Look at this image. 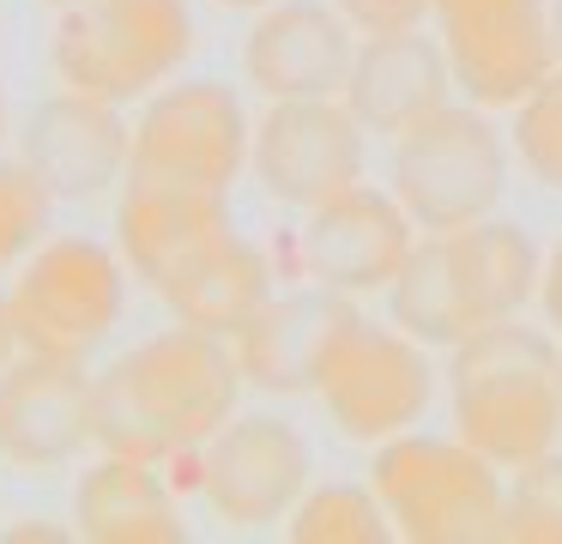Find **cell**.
Here are the masks:
<instances>
[{
	"label": "cell",
	"mask_w": 562,
	"mask_h": 544,
	"mask_svg": "<svg viewBox=\"0 0 562 544\" xmlns=\"http://www.w3.org/2000/svg\"><path fill=\"white\" fill-rule=\"evenodd\" d=\"M496 544H562V447L508 471Z\"/></svg>",
	"instance_id": "obj_23"
},
{
	"label": "cell",
	"mask_w": 562,
	"mask_h": 544,
	"mask_svg": "<svg viewBox=\"0 0 562 544\" xmlns=\"http://www.w3.org/2000/svg\"><path fill=\"white\" fill-rule=\"evenodd\" d=\"M508 145L538 188L562 193V67L550 73V79H538L532 91L514 103Z\"/></svg>",
	"instance_id": "obj_24"
},
{
	"label": "cell",
	"mask_w": 562,
	"mask_h": 544,
	"mask_svg": "<svg viewBox=\"0 0 562 544\" xmlns=\"http://www.w3.org/2000/svg\"><path fill=\"white\" fill-rule=\"evenodd\" d=\"M448 411L453 435L502 471L550 454L562 442V338L520 314L465 333L448 345Z\"/></svg>",
	"instance_id": "obj_3"
},
{
	"label": "cell",
	"mask_w": 562,
	"mask_h": 544,
	"mask_svg": "<svg viewBox=\"0 0 562 544\" xmlns=\"http://www.w3.org/2000/svg\"><path fill=\"white\" fill-rule=\"evenodd\" d=\"M267 297H272V260L236 230L200 273H188L182 285L164 297V309H170L176 321H188V326H206V333L231 338Z\"/></svg>",
	"instance_id": "obj_21"
},
{
	"label": "cell",
	"mask_w": 562,
	"mask_h": 544,
	"mask_svg": "<svg viewBox=\"0 0 562 544\" xmlns=\"http://www.w3.org/2000/svg\"><path fill=\"white\" fill-rule=\"evenodd\" d=\"M308 393L321 399L327 423L345 442H393L405 435L436 399V363L429 345L412 338L393 321H369L357 302H345V314L333 321L327 345L315 357V381Z\"/></svg>",
	"instance_id": "obj_5"
},
{
	"label": "cell",
	"mask_w": 562,
	"mask_h": 544,
	"mask_svg": "<svg viewBox=\"0 0 562 544\" xmlns=\"http://www.w3.org/2000/svg\"><path fill=\"white\" fill-rule=\"evenodd\" d=\"M550 60L562 67V0H550Z\"/></svg>",
	"instance_id": "obj_30"
},
{
	"label": "cell",
	"mask_w": 562,
	"mask_h": 544,
	"mask_svg": "<svg viewBox=\"0 0 562 544\" xmlns=\"http://www.w3.org/2000/svg\"><path fill=\"white\" fill-rule=\"evenodd\" d=\"M255 181L279 206H308L357 188L369 169V133L345 109V97H279L255 121V152H248Z\"/></svg>",
	"instance_id": "obj_11"
},
{
	"label": "cell",
	"mask_w": 562,
	"mask_h": 544,
	"mask_svg": "<svg viewBox=\"0 0 562 544\" xmlns=\"http://www.w3.org/2000/svg\"><path fill=\"white\" fill-rule=\"evenodd\" d=\"M441 103H453V67L441 36H424V24H417V31H387L357 43L345 109L363 121V133L400 140L412 121L436 115Z\"/></svg>",
	"instance_id": "obj_18"
},
{
	"label": "cell",
	"mask_w": 562,
	"mask_h": 544,
	"mask_svg": "<svg viewBox=\"0 0 562 544\" xmlns=\"http://www.w3.org/2000/svg\"><path fill=\"white\" fill-rule=\"evenodd\" d=\"M544 254L514 218H477L460 230H424L412 260L387 285V314L424 345H460L490 321L538 302Z\"/></svg>",
	"instance_id": "obj_2"
},
{
	"label": "cell",
	"mask_w": 562,
	"mask_h": 544,
	"mask_svg": "<svg viewBox=\"0 0 562 544\" xmlns=\"http://www.w3.org/2000/svg\"><path fill=\"white\" fill-rule=\"evenodd\" d=\"M55 230V193L25 157H0V273H13Z\"/></svg>",
	"instance_id": "obj_25"
},
{
	"label": "cell",
	"mask_w": 562,
	"mask_h": 544,
	"mask_svg": "<svg viewBox=\"0 0 562 544\" xmlns=\"http://www.w3.org/2000/svg\"><path fill=\"white\" fill-rule=\"evenodd\" d=\"M339 290H272L255 314L231 333V351H236V369H243L248 387L260 393H308L315 381V357L327 345L333 321L345 314Z\"/></svg>",
	"instance_id": "obj_20"
},
{
	"label": "cell",
	"mask_w": 562,
	"mask_h": 544,
	"mask_svg": "<svg viewBox=\"0 0 562 544\" xmlns=\"http://www.w3.org/2000/svg\"><path fill=\"white\" fill-rule=\"evenodd\" d=\"M412 248H417V224L400 206V193L357 181V188L303 212L296 273L321 290H339V297H375V290L387 297V285L412 260Z\"/></svg>",
	"instance_id": "obj_13"
},
{
	"label": "cell",
	"mask_w": 562,
	"mask_h": 544,
	"mask_svg": "<svg viewBox=\"0 0 562 544\" xmlns=\"http://www.w3.org/2000/svg\"><path fill=\"white\" fill-rule=\"evenodd\" d=\"M74 532L91 544H182V508L164 484L158 459L139 454H110L98 447L74 484Z\"/></svg>",
	"instance_id": "obj_19"
},
{
	"label": "cell",
	"mask_w": 562,
	"mask_h": 544,
	"mask_svg": "<svg viewBox=\"0 0 562 544\" xmlns=\"http://www.w3.org/2000/svg\"><path fill=\"white\" fill-rule=\"evenodd\" d=\"M357 31L327 0H272L243 36V73L267 103L279 97H345Z\"/></svg>",
	"instance_id": "obj_17"
},
{
	"label": "cell",
	"mask_w": 562,
	"mask_h": 544,
	"mask_svg": "<svg viewBox=\"0 0 562 544\" xmlns=\"http://www.w3.org/2000/svg\"><path fill=\"white\" fill-rule=\"evenodd\" d=\"M369 484H375L381 508L393 520V539H405V544H496L508 478L465 435H424V430L393 435V442L375 447Z\"/></svg>",
	"instance_id": "obj_4"
},
{
	"label": "cell",
	"mask_w": 562,
	"mask_h": 544,
	"mask_svg": "<svg viewBox=\"0 0 562 544\" xmlns=\"http://www.w3.org/2000/svg\"><path fill=\"white\" fill-rule=\"evenodd\" d=\"M284 532L296 544H387L393 520L381 508L375 484H308Z\"/></svg>",
	"instance_id": "obj_22"
},
{
	"label": "cell",
	"mask_w": 562,
	"mask_h": 544,
	"mask_svg": "<svg viewBox=\"0 0 562 544\" xmlns=\"http://www.w3.org/2000/svg\"><path fill=\"white\" fill-rule=\"evenodd\" d=\"M19 157L37 169L55 200H98L115 181H127L134 121H122V103L110 97L61 85L43 103H31L19 127Z\"/></svg>",
	"instance_id": "obj_16"
},
{
	"label": "cell",
	"mask_w": 562,
	"mask_h": 544,
	"mask_svg": "<svg viewBox=\"0 0 562 544\" xmlns=\"http://www.w3.org/2000/svg\"><path fill=\"white\" fill-rule=\"evenodd\" d=\"M243 399V369L224 333L158 326L98 375V447L176 466L200 454Z\"/></svg>",
	"instance_id": "obj_1"
},
{
	"label": "cell",
	"mask_w": 562,
	"mask_h": 544,
	"mask_svg": "<svg viewBox=\"0 0 562 544\" xmlns=\"http://www.w3.org/2000/svg\"><path fill=\"white\" fill-rule=\"evenodd\" d=\"M255 152V121L224 79H170L139 103L127 176L231 193Z\"/></svg>",
	"instance_id": "obj_9"
},
{
	"label": "cell",
	"mask_w": 562,
	"mask_h": 544,
	"mask_svg": "<svg viewBox=\"0 0 562 544\" xmlns=\"http://www.w3.org/2000/svg\"><path fill=\"white\" fill-rule=\"evenodd\" d=\"M19 351H25V338H19V321H13V297L0 290V369H7Z\"/></svg>",
	"instance_id": "obj_29"
},
{
	"label": "cell",
	"mask_w": 562,
	"mask_h": 544,
	"mask_svg": "<svg viewBox=\"0 0 562 544\" xmlns=\"http://www.w3.org/2000/svg\"><path fill=\"white\" fill-rule=\"evenodd\" d=\"M393 193L417 230L477 224L508 193V145L490 109L441 103L393 140Z\"/></svg>",
	"instance_id": "obj_8"
},
{
	"label": "cell",
	"mask_w": 562,
	"mask_h": 544,
	"mask_svg": "<svg viewBox=\"0 0 562 544\" xmlns=\"http://www.w3.org/2000/svg\"><path fill=\"white\" fill-rule=\"evenodd\" d=\"M86 447H98V375H86L79 357L19 351L0 369V459L49 478Z\"/></svg>",
	"instance_id": "obj_14"
},
{
	"label": "cell",
	"mask_w": 562,
	"mask_h": 544,
	"mask_svg": "<svg viewBox=\"0 0 562 544\" xmlns=\"http://www.w3.org/2000/svg\"><path fill=\"white\" fill-rule=\"evenodd\" d=\"M0 539H7V544H67V539H74V526H49L43 514H31V520L0 526Z\"/></svg>",
	"instance_id": "obj_28"
},
{
	"label": "cell",
	"mask_w": 562,
	"mask_h": 544,
	"mask_svg": "<svg viewBox=\"0 0 562 544\" xmlns=\"http://www.w3.org/2000/svg\"><path fill=\"white\" fill-rule=\"evenodd\" d=\"M194 55L188 0H79L55 19L49 67L61 85L110 103H146Z\"/></svg>",
	"instance_id": "obj_6"
},
{
	"label": "cell",
	"mask_w": 562,
	"mask_h": 544,
	"mask_svg": "<svg viewBox=\"0 0 562 544\" xmlns=\"http://www.w3.org/2000/svg\"><path fill=\"white\" fill-rule=\"evenodd\" d=\"M231 236H236V224H231L224 193L170 188V181H139V176L122 181L115 248H122L127 273H134L158 302L170 297L188 273H200Z\"/></svg>",
	"instance_id": "obj_15"
},
{
	"label": "cell",
	"mask_w": 562,
	"mask_h": 544,
	"mask_svg": "<svg viewBox=\"0 0 562 544\" xmlns=\"http://www.w3.org/2000/svg\"><path fill=\"white\" fill-rule=\"evenodd\" d=\"M212 7H231V12H260V7H272V0H212Z\"/></svg>",
	"instance_id": "obj_31"
},
{
	"label": "cell",
	"mask_w": 562,
	"mask_h": 544,
	"mask_svg": "<svg viewBox=\"0 0 562 544\" xmlns=\"http://www.w3.org/2000/svg\"><path fill=\"white\" fill-rule=\"evenodd\" d=\"M538 309H544V326L562 338V242L544 254V273H538Z\"/></svg>",
	"instance_id": "obj_27"
},
{
	"label": "cell",
	"mask_w": 562,
	"mask_h": 544,
	"mask_svg": "<svg viewBox=\"0 0 562 544\" xmlns=\"http://www.w3.org/2000/svg\"><path fill=\"white\" fill-rule=\"evenodd\" d=\"M200 502L231 532H260L291 520L303 490L315 484V447L279 411H236L206 447H200Z\"/></svg>",
	"instance_id": "obj_10"
},
{
	"label": "cell",
	"mask_w": 562,
	"mask_h": 544,
	"mask_svg": "<svg viewBox=\"0 0 562 544\" xmlns=\"http://www.w3.org/2000/svg\"><path fill=\"white\" fill-rule=\"evenodd\" d=\"M0 140H7V91H0Z\"/></svg>",
	"instance_id": "obj_32"
},
{
	"label": "cell",
	"mask_w": 562,
	"mask_h": 544,
	"mask_svg": "<svg viewBox=\"0 0 562 544\" xmlns=\"http://www.w3.org/2000/svg\"><path fill=\"white\" fill-rule=\"evenodd\" d=\"M43 7H55V12H67V7H79V0H43Z\"/></svg>",
	"instance_id": "obj_33"
},
{
	"label": "cell",
	"mask_w": 562,
	"mask_h": 544,
	"mask_svg": "<svg viewBox=\"0 0 562 544\" xmlns=\"http://www.w3.org/2000/svg\"><path fill=\"white\" fill-rule=\"evenodd\" d=\"M127 278L134 273H127L122 248H103L98 236H79V230H61V236L49 230L13 266V285H7L25 351L86 363L122 326Z\"/></svg>",
	"instance_id": "obj_7"
},
{
	"label": "cell",
	"mask_w": 562,
	"mask_h": 544,
	"mask_svg": "<svg viewBox=\"0 0 562 544\" xmlns=\"http://www.w3.org/2000/svg\"><path fill=\"white\" fill-rule=\"evenodd\" d=\"M453 85L477 109H514L550 60V0H429Z\"/></svg>",
	"instance_id": "obj_12"
},
{
	"label": "cell",
	"mask_w": 562,
	"mask_h": 544,
	"mask_svg": "<svg viewBox=\"0 0 562 544\" xmlns=\"http://www.w3.org/2000/svg\"><path fill=\"white\" fill-rule=\"evenodd\" d=\"M351 19V31L387 36V31H417L429 19V0H333Z\"/></svg>",
	"instance_id": "obj_26"
}]
</instances>
